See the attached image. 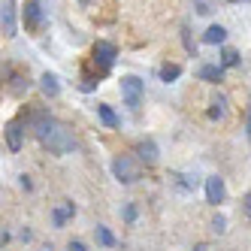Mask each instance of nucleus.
I'll list each match as a JSON object with an SVG mask.
<instances>
[{"label":"nucleus","instance_id":"nucleus-1","mask_svg":"<svg viewBox=\"0 0 251 251\" xmlns=\"http://www.w3.org/2000/svg\"><path fill=\"white\" fill-rule=\"evenodd\" d=\"M37 136L40 142L49 149V151H55V154H67V151H73V136H70V130L64 127V124L58 121H51V118H37Z\"/></svg>","mask_w":251,"mask_h":251},{"label":"nucleus","instance_id":"nucleus-19","mask_svg":"<svg viewBox=\"0 0 251 251\" xmlns=\"http://www.w3.org/2000/svg\"><path fill=\"white\" fill-rule=\"evenodd\" d=\"M212 230H215V233H224V218H221V215L212 221Z\"/></svg>","mask_w":251,"mask_h":251},{"label":"nucleus","instance_id":"nucleus-6","mask_svg":"<svg viewBox=\"0 0 251 251\" xmlns=\"http://www.w3.org/2000/svg\"><path fill=\"white\" fill-rule=\"evenodd\" d=\"M6 146L12 149V151H19L22 146H25V127L19 121H9L6 124Z\"/></svg>","mask_w":251,"mask_h":251},{"label":"nucleus","instance_id":"nucleus-12","mask_svg":"<svg viewBox=\"0 0 251 251\" xmlns=\"http://www.w3.org/2000/svg\"><path fill=\"white\" fill-rule=\"evenodd\" d=\"M40 82H43V91H46L49 97H55V94H58V76H55V73H43Z\"/></svg>","mask_w":251,"mask_h":251},{"label":"nucleus","instance_id":"nucleus-24","mask_svg":"<svg viewBox=\"0 0 251 251\" xmlns=\"http://www.w3.org/2000/svg\"><path fill=\"white\" fill-rule=\"evenodd\" d=\"M82 3H88V0H82Z\"/></svg>","mask_w":251,"mask_h":251},{"label":"nucleus","instance_id":"nucleus-2","mask_svg":"<svg viewBox=\"0 0 251 251\" xmlns=\"http://www.w3.org/2000/svg\"><path fill=\"white\" fill-rule=\"evenodd\" d=\"M112 176L118 178V182H124V185H133L136 178H139V167L133 164V157L121 154V157L112 160Z\"/></svg>","mask_w":251,"mask_h":251},{"label":"nucleus","instance_id":"nucleus-15","mask_svg":"<svg viewBox=\"0 0 251 251\" xmlns=\"http://www.w3.org/2000/svg\"><path fill=\"white\" fill-rule=\"evenodd\" d=\"M178 76H182V67H178V64H167L164 70H160V79H164V82H173Z\"/></svg>","mask_w":251,"mask_h":251},{"label":"nucleus","instance_id":"nucleus-10","mask_svg":"<svg viewBox=\"0 0 251 251\" xmlns=\"http://www.w3.org/2000/svg\"><path fill=\"white\" fill-rule=\"evenodd\" d=\"M203 40H206L209 46H218V43H224V40H227V30H224L221 25H212V27L203 33Z\"/></svg>","mask_w":251,"mask_h":251},{"label":"nucleus","instance_id":"nucleus-22","mask_svg":"<svg viewBox=\"0 0 251 251\" xmlns=\"http://www.w3.org/2000/svg\"><path fill=\"white\" fill-rule=\"evenodd\" d=\"M245 212H248V218H251V197H245Z\"/></svg>","mask_w":251,"mask_h":251},{"label":"nucleus","instance_id":"nucleus-14","mask_svg":"<svg viewBox=\"0 0 251 251\" xmlns=\"http://www.w3.org/2000/svg\"><path fill=\"white\" fill-rule=\"evenodd\" d=\"M224 112H227V100L224 97H215L212 100V109H209V118H224Z\"/></svg>","mask_w":251,"mask_h":251},{"label":"nucleus","instance_id":"nucleus-8","mask_svg":"<svg viewBox=\"0 0 251 251\" xmlns=\"http://www.w3.org/2000/svg\"><path fill=\"white\" fill-rule=\"evenodd\" d=\"M3 33L6 37H15V0H6L3 3Z\"/></svg>","mask_w":251,"mask_h":251},{"label":"nucleus","instance_id":"nucleus-23","mask_svg":"<svg viewBox=\"0 0 251 251\" xmlns=\"http://www.w3.org/2000/svg\"><path fill=\"white\" fill-rule=\"evenodd\" d=\"M248 136H251V109H248Z\"/></svg>","mask_w":251,"mask_h":251},{"label":"nucleus","instance_id":"nucleus-11","mask_svg":"<svg viewBox=\"0 0 251 251\" xmlns=\"http://www.w3.org/2000/svg\"><path fill=\"white\" fill-rule=\"evenodd\" d=\"M139 157L142 160H146V164H154V160H157V146H154V142L149 139V142H139Z\"/></svg>","mask_w":251,"mask_h":251},{"label":"nucleus","instance_id":"nucleus-21","mask_svg":"<svg viewBox=\"0 0 251 251\" xmlns=\"http://www.w3.org/2000/svg\"><path fill=\"white\" fill-rule=\"evenodd\" d=\"M70 251H85V245L82 242H70Z\"/></svg>","mask_w":251,"mask_h":251},{"label":"nucleus","instance_id":"nucleus-16","mask_svg":"<svg viewBox=\"0 0 251 251\" xmlns=\"http://www.w3.org/2000/svg\"><path fill=\"white\" fill-rule=\"evenodd\" d=\"M221 73H224L221 67H203L200 70V79H206V82H221Z\"/></svg>","mask_w":251,"mask_h":251},{"label":"nucleus","instance_id":"nucleus-3","mask_svg":"<svg viewBox=\"0 0 251 251\" xmlns=\"http://www.w3.org/2000/svg\"><path fill=\"white\" fill-rule=\"evenodd\" d=\"M22 19H25V30L40 33L43 30V6L37 3V0H27L25 9H22Z\"/></svg>","mask_w":251,"mask_h":251},{"label":"nucleus","instance_id":"nucleus-7","mask_svg":"<svg viewBox=\"0 0 251 251\" xmlns=\"http://www.w3.org/2000/svg\"><path fill=\"white\" fill-rule=\"evenodd\" d=\"M224 178H218V176H209L206 178V200L209 203H221L224 200Z\"/></svg>","mask_w":251,"mask_h":251},{"label":"nucleus","instance_id":"nucleus-18","mask_svg":"<svg viewBox=\"0 0 251 251\" xmlns=\"http://www.w3.org/2000/svg\"><path fill=\"white\" fill-rule=\"evenodd\" d=\"M224 67H236L239 64V55H236V51H233V49H224Z\"/></svg>","mask_w":251,"mask_h":251},{"label":"nucleus","instance_id":"nucleus-13","mask_svg":"<svg viewBox=\"0 0 251 251\" xmlns=\"http://www.w3.org/2000/svg\"><path fill=\"white\" fill-rule=\"evenodd\" d=\"M97 112H100V118H103V124H106V127H118V115L109 109V106H97Z\"/></svg>","mask_w":251,"mask_h":251},{"label":"nucleus","instance_id":"nucleus-17","mask_svg":"<svg viewBox=\"0 0 251 251\" xmlns=\"http://www.w3.org/2000/svg\"><path fill=\"white\" fill-rule=\"evenodd\" d=\"M97 239H100V245H106V248H112L115 245V236L106 227H97Z\"/></svg>","mask_w":251,"mask_h":251},{"label":"nucleus","instance_id":"nucleus-4","mask_svg":"<svg viewBox=\"0 0 251 251\" xmlns=\"http://www.w3.org/2000/svg\"><path fill=\"white\" fill-rule=\"evenodd\" d=\"M121 94H124V103H127L130 109H136L139 100H142V82L136 76H124L121 79Z\"/></svg>","mask_w":251,"mask_h":251},{"label":"nucleus","instance_id":"nucleus-5","mask_svg":"<svg viewBox=\"0 0 251 251\" xmlns=\"http://www.w3.org/2000/svg\"><path fill=\"white\" fill-rule=\"evenodd\" d=\"M94 61L100 64V73H106V70L112 67V61H115V46L106 43V40H100V43L94 46Z\"/></svg>","mask_w":251,"mask_h":251},{"label":"nucleus","instance_id":"nucleus-20","mask_svg":"<svg viewBox=\"0 0 251 251\" xmlns=\"http://www.w3.org/2000/svg\"><path fill=\"white\" fill-rule=\"evenodd\" d=\"M124 218L133 221V218H136V209H133V206H127V209H124Z\"/></svg>","mask_w":251,"mask_h":251},{"label":"nucleus","instance_id":"nucleus-9","mask_svg":"<svg viewBox=\"0 0 251 251\" xmlns=\"http://www.w3.org/2000/svg\"><path fill=\"white\" fill-rule=\"evenodd\" d=\"M73 212H76V206L73 203H61V206H55V212H51V218H55V227H64L67 224V218H73Z\"/></svg>","mask_w":251,"mask_h":251}]
</instances>
